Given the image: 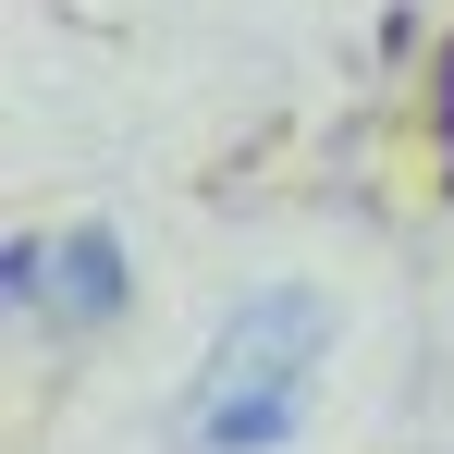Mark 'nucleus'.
I'll return each instance as SVG.
<instances>
[{"mask_svg": "<svg viewBox=\"0 0 454 454\" xmlns=\"http://www.w3.org/2000/svg\"><path fill=\"white\" fill-rule=\"evenodd\" d=\"M12 307L25 319H50V332H86V319H111L123 307V246H111V222H62L37 233V246H12Z\"/></svg>", "mask_w": 454, "mask_h": 454, "instance_id": "nucleus-2", "label": "nucleus"}, {"mask_svg": "<svg viewBox=\"0 0 454 454\" xmlns=\"http://www.w3.org/2000/svg\"><path fill=\"white\" fill-rule=\"evenodd\" d=\"M319 356H332V307L319 295H295V283L246 295L209 332L197 380H184V442L197 454H283L307 393H319Z\"/></svg>", "mask_w": 454, "mask_h": 454, "instance_id": "nucleus-1", "label": "nucleus"}]
</instances>
